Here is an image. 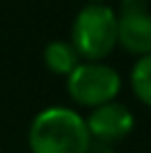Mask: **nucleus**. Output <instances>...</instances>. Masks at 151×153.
I'll use <instances>...</instances> for the list:
<instances>
[{
  "label": "nucleus",
  "instance_id": "9d476101",
  "mask_svg": "<svg viewBox=\"0 0 151 153\" xmlns=\"http://www.w3.org/2000/svg\"><path fill=\"white\" fill-rule=\"evenodd\" d=\"M0 153H2V151H0Z\"/></svg>",
  "mask_w": 151,
  "mask_h": 153
},
{
  "label": "nucleus",
  "instance_id": "7ed1b4c3",
  "mask_svg": "<svg viewBox=\"0 0 151 153\" xmlns=\"http://www.w3.org/2000/svg\"><path fill=\"white\" fill-rule=\"evenodd\" d=\"M120 75L101 62H83L66 76V91L73 102L87 108L110 103L120 93Z\"/></svg>",
  "mask_w": 151,
  "mask_h": 153
},
{
  "label": "nucleus",
  "instance_id": "39448f33",
  "mask_svg": "<svg viewBox=\"0 0 151 153\" xmlns=\"http://www.w3.org/2000/svg\"><path fill=\"white\" fill-rule=\"evenodd\" d=\"M118 44L130 54L147 56L151 54V15L132 13L118 17Z\"/></svg>",
  "mask_w": 151,
  "mask_h": 153
},
{
  "label": "nucleus",
  "instance_id": "f257e3e1",
  "mask_svg": "<svg viewBox=\"0 0 151 153\" xmlns=\"http://www.w3.org/2000/svg\"><path fill=\"white\" fill-rule=\"evenodd\" d=\"M31 153H89L91 134L85 118L71 108L42 110L29 126Z\"/></svg>",
  "mask_w": 151,
  "mask_h": 153
},
{
  "label": "nucleus",
  "instance_id": "0eeeda50",
  "mask_svg": "<svg viewBox=\"0 0 151 153\" xmlns=\"http://www.w3.org/2000/svg\"><path fill=\"white\" fill-rule=\"evenodd\" d=\"M130 87L139 102L151 108V54L141 56L130 71Z\"/></svg>",
  "mask_w": 151,
  "mask_h": 153
},
{
  "label": "nucleus",
  "instance_id": "f03ea898",
  "mask_svg": "<svg viewBox=\"0 0 151 153\" xmlns=\"http://www.w3.org/2000/svg\"><path fill=\"white\" fill-rule=\"evenodd\" d=\"M118 44V15L106 4H87L73 23V42L79 58L100 62Z\"/></svg>",
  "mask_w": 151,
  "mask_h": 153
},
{
  "label": "nucleus",
  "instance_id": "20e7f679",
  "mask_svg": "<svg viewBox=\"0 0 151 153\" xmlns=\"http://www.w3.org/2000/svg\"><path fill=\"white\" fill-rule=\"evenodd\" d=\"M85 124L91 139H97L100 143H116L130 134L135 128V116L126 105L110 102L93 108L89 118H85Z\"/></svg>",
  "mask_w": 151,
  "mask_h": 153
},
{
  "label": "nucleus",
  "instance_id": "423d86ee",
  "mask_svg": "<svg viewBox=\"0 0 151 153\" xmlns=\"http://www.w3.org/2000/svg\"><path fill=\"white\" fill-rule=\"evenodd\" d=\"M44 62L50 73L68 76L79 66V54L68 42H52L44 50Z\"/></svg>",
  "mask_w": 151,
  "mask_h": 153
},
{
  "label": "nucleus",
  "instance_id": "6e6552de",
  "mask_svg": "<svg viewBox=\"0 0 151 153\" xmlns=\"http://www.w3.org/2000/svg\"><path fill=\"white\" fill-rule=\"evenodd\" d=\"M132 13H147V0H122L120 15H132Z\"/></svg>",
  "mask_w": 151,
  "mask_h": 153
},
{
  "label": "nucleus",
  "instance_id": "1a4fd4ad",
  "mask_svg": "<svg viewBox=\"0 0 151 153\" xmlns=\"http://www.w3.org/2000/svg\"><path fill=\"white\" fill-rule=\"evenodd\" d=\"M89 2H91V4H101L103 0H89Z\"/></svg>",
  "mask_w": 151,
  "mask_h": 153
}]
</instances>
